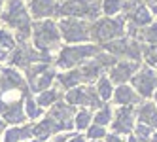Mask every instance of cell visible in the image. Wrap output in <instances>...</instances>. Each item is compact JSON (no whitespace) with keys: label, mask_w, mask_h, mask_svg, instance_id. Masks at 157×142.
Here are the masks:
<instances>
[{"label":"cell","mask_w":157,"mask_h":142,"mask_svg":"<svg viewBox=\"0 0 157 142\" xmlns=\"http://www.w3.org/2000/svg\"><path fill=\"white\" fill-rule=\"evenodd\" d=\"M30 38L34 44V49L49 53V51H59L61 46V32L57 27L55 19H40V21H32L30 27Z\"/></svg>","instance_id":"obj_1"},{"label":"cell","mask_w":157,"mask_h":142,"mask_svg":"<svg viewBox=\"0 0 157 142\" xmlns=\"http://www.w3.org/2000/svg\"><path fill=\"white\" fill-rule=\"evenodd\" d=\"M100 51V46L97 44H82V46H63L57 51V59H55V67L61 70H72L78 68L85 61L93 59Z\"/></svg>","instance_id":"obj_2"},{"label":"cell","mask_w":157,"mask_h":142,"mask_svg":"<svg viewBox=\"0 0 157 142\" xmlns=\"http://www.w3.org/2000/svg\"><path fill=\"white\" fill-rule=\"evenodd\" d=\"M125 29H127V19L123 15L98 17L97 21L91 23V42H95L97 46H102L106 42L123 38Z\"/></svg>","instance_id":"obj_3"},{"label":"cell","mask_w":157,"mask_h":142,"mask_svg":"<svg viewBox=\"0 0 157 142\" xmlns=\"http://www.w3.org/2000/svg\"><path fill=\"white\" fill-rule=\"evenodd\" d=\"M55 15L85 19L93 23L100 17V0H63V2H57Z\"/></svg>","instance_id":"obj_4"},{"label":"cell","mask_w":157,"mask_h":142,"mask_svg":"<svg viewBox=\"0 0 157 142\" xmlns=\"http://www.w3.org/2000/svg\"><path fill=\"white\" fill-rule=\"evenodd\" d=\"M61 40L66 44H91V21L61 17L57 21Z\"/></svg>","instance_id":"obj_5"},{"label":"cell","mask_w":157,"mask_h":142,"mask_svg":"<svg viewBox=\"0 0 157 142\" xmlns=\"http://www.w3.org/2000/svg\"><path fill=\"white\" fill-rule=\"evenodd\" d=\"M129 85L138 93L142 101H151L157 91V70L148 64H140V68L134 72Z\"/></svg>","instance_id":"obj_6"},{"label":"cell","mask_w":157,"mask_h":142,"mask_svg":"<svg viewBox=\"0 0 157 142\" xmlns=\"http://www.w3.org/2000/svg\"><path fill=\"white\" fill-rule=\"evenodd\" d=\"M63 101L70 106H80V108H89V110H98L104 102L98 99V95L95 91L93 85H78L72 89L64 91Z\"/></svg>","instance_id":"obj_7"},{"label":"cell","mask_w":157,"mask_h":142,"mask_svg":"<svg viewBox=\"0 0 157 142\" xmlns=\"http://www.w3.org/2000/svg\"><path fill=\"white\" fill-rule=\"evenodd\" d=\"M136 108L134 106H117V110L112 116V131L116 135H131L134 123H136Z\"/></svg>","instance_id":"obj_8"},{"label":"cell","mask_w":157,"mask_h":142,"mask_svg":"<svg viewBox=\"0 0 157 142\" xmlns=\"http://www.w3.org/2000/svg\"><path fill=\"white\" fill-rule=\"evenodd\" d=\"M140 64H142V63H138V61H129V59H123V61H121V59H119L114 67L108 70L106 76L110 78V82L114 83V85L129 83L131 78L134 76V72L140 68Z\"/></svg>","instance_id":"obj_9"},{"label":"cell","mask_w":157,"mask_h":142,"mask_svg":"<svg viewBox=\"0 0 157 142\" xmlns=\"http://www.w3.org/2000/svg\"><path fill=\"white\" fill-rule=\"evenodd\" d=\"M74 127L70 125H63V123H57L55 119H51L49 116H46L42 121L32 125V136H36V140H46L49 138L51 135H59V133H70Z\"/></svg>","instance_id":"obj_10"},{"label":"cell","mask_w":157,"mask_h":142,"mask_svg":"<svg viewBox=\"0 0 157 142\" xmlns=\"http://www.w3.org/2000/svg\"><path fill=\"white\" fill-rule=\"evenodd\" d=\"M27 10L32 21L51 19L57 13V0H29Z\"/></svg>","instance_id":"obj_11"},{"label":"cell","mask_w":157,"mask_h":142,"mask_svg":"<svg viewBox=\"0 0 157 142\" xmlns=\"http://www.w3.org/2000/svg\"><path fill=\"white\" fill-rule=\"evenodd\" d=\"M112 101L117 106H136L142 104L144 101L138 97V93L132 89L129 83H121L114 87V95H112Z\"/></svg>","instance_id":"obj_12"},{"label":"cell","mask_w":157,"mask_h":142,"mask_svg":"<svg viewBox=\"0 0 157 142\" xmlns=\"http://www.w3.org/2000/svg\"><path fill=\"white\" fill-rule=\"evenodd\" d=\"M74 114H76V108H74V106L66 104L64 101H59V102H55V104L49 108V114H48V116H49L51 119H55L57 123L74 127V123H72Z\"/></svg>","instance_id":"obj_13"},{"label":"cell","mask_w":157,"mask_h":142,"mask_svg":"<svg viewBox=\"0 0 157 142\" xmlns=\"http://www.w3.org/2000/svg\"><path fill=\"white\" fill-rule=\"evenodd\" d=\"M55 78H57V72L49 67L48 70H44L42 74H38V76H34V78L27 80L29 91H32V93H42V91H46V89H49V87L55 83Z\"/></svg>","instance_id":"obj_14"},{"label":"cell","mask_w":157,"mask_h":142,"mask_svg":"<svg viewBox=\"0 0 157 142\" xmlns=\"http://www.w3.org/2000/svg\"><path fill=\"white\" fill-rule=\"evenodd\" d=\"M136 121L148 125L151 129H157V106L153 104V101H144L142 104H138Z\"/></svg>","instance_id":"obj_15"},{"label":"cell","mask_w":157,"mask_h":142,"mask_svg":"<svg viewBox=\"0 0 157 142\" xmlns=\"http://www.w3.org/2000/svg\"><path fill=\"white\" fill-rule=\"evenodd\" d=\"M78 70H80L82 82H83L85 85H93V83L100 78V76L104 74V68L95 61V57L89 59V61H85L83 64H80V67H78Z\"/></svg>","instance_id":"obj_16"},{"label":"cell","mask_w":157,"mask_h":142,"mask_svg":"<svg viewBox=\"0 0 157 142\" xmlns=\"http://www.w3.org/2000/svg\"><path fill=\"white\" fill-rule=\"evenodd\" d=\"M32 125L34 123H23L13 125L4 131V142H25L32 138Z\"/></svg>","instance_id":"obj_17"},{"label":"cell","mask_w":157,"mask_h":142,"mask_svg":"<svg viewBox=\"0 0 157 142\" xmlns=\"http://www.w3.org/2000/svg\"><path fill=\"white\" fill-rule=\"evenodd\" d=\"M63 95H64V93L59 89V87H49V89L42 91V93H36V95H32V97H34L36 104L44 110L46 106H53L55 102L63 101Z\"/></svg>","instance_id":"obj_18"},{"label":"cell","mask_w":157,"mask_h":142,"mask_svg":"<svg viewBox=\"0 0 157 142\" xmlns=\"http://www.w3.org/2000/svg\"><path fill=\"white\" fill-rule=\"evenodd\" d=\"M55 82H57L63 89H72V87H78V85H82V74L78 68H72V70H64L61 74H57V78H55Z\"/></svg>","instance_id":"obj_19"},{"label":"cell","mask_w":157,"mask_h":142,"mask_svg":"<svg viewBox=\"0 0 157 142\" xmlns=\"http://www.w3.org/2000/svg\"><path fill=\"white\" fill-rule=\"evenodd\" d=\"M127 19H129V23H131V25H134L136 29H144V27L151 25L155 17L151 15V12H150V10H148V8H146V6L142 4L140 8H136V10H134V12H132V13H131Z\"/></svg>","instance_id":"obj_20"},{"label":"cell","mask_w":157,"mask_h":142,"mask_svg":"<svg viewBox=\"0 0 157 142\" xmlns=\"http://www.w3.org/2000/svg\"><path fill=\"white\" fill-rule=\"evenodd\" d=\"M95 91H97V95H98V99L100 101H102V102H108L110 99H112V95H114V83H112L110 82V78H108V76L106 74H102V76H100V78L95 82Z\"/></svg>","instance_id":"obj_21"},{"label":"cell","mask_w":157,"mask_h":142,"mask_svg":"<svg viewBox=\"0 0 157 142\" xmlns=\"http://www.w3.org/2000/svg\"><path fill=\"white\" fill-rule=\"evenodd\" d=\"M134 40H138L142 46H151V44H157V23L153 21L151 25L144 27V29H138Z\"/></svg>","instance_id":"obj_22"},{"label":"cell","mask_w":157,"mask_h":142,"mask_svg":"<svg viewBox=\"0 0 157 142\" xmlns=\"http://www.w3.org/2000/svg\"><path fill=\"white\" fill-rule=\"evenodd\" d=\"M23 110H25V116H27V119H32V123L34 121H38L40 117H44V110L36 104V101H34V97H32L30 93L25 97V101H23Z\"/></svg>","instance_id":"obj_23"},{"label":"cell","mask_w":157,"mask_h":142,"mask_svg":"<svg viewBox=\"0 0 157 142\" xmlns=\"http://www.w3.org/2000/svg\"><path fill=\"white\" fill-rule=\"evenodd\" d=\"M93 123V110L89 108H80L74 114V129L78 131H87V127Z\"/></svg>","instance_id":"obj_24"},{"label":"cell","mask_w":157,"mask_h":142,"mask_svg":"<svg viewBox=\"0 0 157 142\" xmlns=\"http://www.w3.org/2000/svg\"><path fill=\"white\" fill-rule=\"evenodd\" d=\"M112 116H114V108H112L110 104H102L98 110L93 112V123L100 125V127H106L112 121Z\"/></svg>","instance_id":"obj_25"},{"label":"cell","mask_w":157,"mask_h":142,"mask_svg":"<svg viewBox=\"0 0 157 142\" xmlns=\"http://www.w3.org/2000/svg\"><path fill=\"white\" fill-rule=\"evenodd\" d=\"M123 10V0H100V13L104 17H116Z\"/></svg>","instance_id":"obj_26"},{"label":"cell","mask_w":157,"mask_h":142,"mask_svg":"<svg viewBox=\"0 0 157 142\" xmlns=\"http://www.w3.org/2000/svg\"><path fill=\"white\" fill-rule=\"evenodd\" d=\"M142 61H144V64H148V67L157 70V44L142 46Z\"/></svg>","instance_id":"obj_27"},{"label":"cell","mask_w":157,"mask_h":142,"mask_svg":"<svg viewBox=\"0 0 157 142\" xmlns=\"http://www.w3.org/2000/svg\"><path fill=\"white\" fill-rule=\"evenodd\" d=\"M134 136L136 138H140V140H144V142H148L150 138H151V135H153V129L151 127H148V125H144V123H134Z\"/></svg>","instance_id":"obj_28"},{"label":"cell","mask_w":157,"mask_h":142,"mask_svg":"<svg viewBox=\"0 0 157 142\" xmlns=\"http://www.w3.org/2000/svg\"><path fill=\"white\" fill-rule=\"evenodd\" d=\"M108 133H106V127H100V125H95V123H91L87 127V135H85V138H89V140H100V138H104Z\"/></svg>","instance_id":"obj_29"},{"label":"cell","mask_w":157,"mask_h":142,"mask_svg":"<svg viewBox=\"0 0 157 142\" xmlns=\"http://www.w3.org/2000/svg\"><path fill=\"white\" fill-rule=\"evenodd\" d=\"M106 142H125V138H123L121 135L110 133V135H106Z\"/></svg>","instance_id":"obj_30"},{"label":"cell","mask_w":157,"mask_h":142,"mask_svg":"<svg viewBox=\"0 0 157 142\" xmlns=\"http://www.w3.org/2000/svg\"><path fill=\"white\" fill-rule=\"evenodd\" d=\"M70 135H72V133H59L57 136H53V140H49V142H66Z\"/></svg>","instance_id":"obj_31"},{"label":"cell","mask_w":157,"mask_h":142,"mask_svg":"<svg viewBox=\"0 0 157 142\" xmlns=\"http://www.w3.org/2000/svg\"><path fill=\"white\" fill-rule=\"evenodd\" d=\"M66 142H87V138L83 135H70Z\"/></svg>","instance_id":"obj_32"},{"label":"cell","mask_w":157,"mask_h":142,"mask_svg":"<svg viewBox=\"0 0 157 142\" xmlns=\"http://www.w3.org/2000/svg\"><path fill=\"white\" fill-rule=\"evenodd\" d=\"M4 131H6V123L0 119V138H2V135H4Z\"/></svg>","instance_id":"obj_33"},{"label":"cell","mask_w":157,"mask_h":142,"mask_svg":"<svg viewBox=\"0 0 157 142\" xmlns=\"http://www.w3.org/2000/svg\"><path fill=\"white\" fill-rule=\"evenodd\" d=\"M127 142H144V140H140V138H136V136H134V135H131Z\"/></svg>","instance_id":"obj_34"},{"label":"cell","mask_w":157,"mask_h":142,"mask_svg":"<svg viewBox=\"0 0 157 142\" xmlns=\"http://www.w3.org/2000/svg\"><path fill=\"white\" fill-rule=\"evenodd\" d=\"M150 142H157V131H155V133L151 135V138H150Z\"/></svg>","instance_id":"obj_35"},{"label":"cell","mask_w":157,"mask_h":142,"mask_svg":"<svg viewBox=\"0 0 157 142\" xmlns=\"http://www.w3.org/2000/svg\"><path fill=\"white\" fill-rule=\"evenodd\" d=\"M29 142H42V140H29Z\"/></svg>","instance_id":"obj_36"},{"label":"cell","mask_w":157,"mask_h":142,"mask_svg":"<svg viewBox=\"0 0 157 142\" xmlns=\"http://www.w3.org/2000/svg\"><path fill=\"white\" fill-rule=\"evenodd\" d=\"M91 142H98V140H91Z\"/></svg>","instance_id":"obj_37"}]
</instances>
